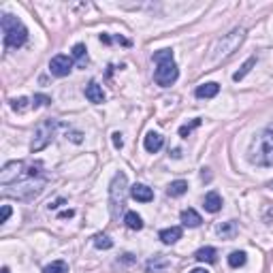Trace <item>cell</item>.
Wrapping results in <instances>:
<instances>
[{"instance_id":"cell-1","label":"cell","mask_w":273,"mask_h":273,"mask_svg":"<svg viewBox=\"0 0 273 273\" xmlns=\"http://www.w3.org/2000/svg\"><path fill=\"white\" fill-rule=\"evenodd\" d=\"M248 160L256 167H273V122L252 139Z\"/></svg>"},{"instance_id":"cell-2","label":"cell","mask_w":273,"mask_h":273,"mask_svg":"<svg viewBox=\"0 0 273 273\" xmlns=\"http://www.w3.org/2000/svg\"><path fill=\"white\" fill-rule=\"evenodd\" d=\"M154 62H156V73H154V81L160 88H169L177 81L179 77V69L173 62V51L171 49H160L154 51Z\"/></svg>"},{"instance_id":"cell-3","label":"cell","mask_w":273,"mask_h":273,"mask_svg":"<svg viewBox=\"0 0 273 273\" xmlns=\"http://www.w3.org/2000/svg\"><path fill=\"white\" fill-rule=\"evenodd\" d=\"M0 26H3L5 47L7 49H19L28 41V30L15 15L3 13V17H0Z\"/></svg>"},{"instance_id":"cell-4","label":"cell","mask_w":273,"mask_h":273,"mask_svg":"<svg viewBox=\"0 0 273 273\" xmlns=\"http://www.w3.org/2000/svg\"><path fill=\"white\" fill-rule=\"evenodd\" d=\"M246 41V30L244 28H233L228 35H224L222 39H218L214 43V47H211V60L214 62H220L224 58H228L231 53H235L239 47H241V43Z\"/></svg>"},{"instance_id":"cell-5","label":"cell","mask_w":273,"mask_h":273,"mask_svg":"<svg viewBox=\"0 0 273 273\" xmlns=\"http://www.w3.org/2000/svg\"><path fill=\"white\" fill-rule=\"evenodd\" d=\"M126 196H128V179L126 173H115L111 184H109V209H111V218L117 220L122 214L124 205H126Z\"/></svg>"},{"instance_id":"cell-6","label":"cell","mask_w":273,"mask_h":273,"mask_svg":"<svg viewBox=\"0 0 273 273\" xmlns=\"http://www.w3.org/2000/svg\"><path fill=\"white\" fill-rule=\"evenodd\" d=\"M45 184H47L45 175H43V177H28L24 181L15 184L17 190H5L3 194L5 196H15V199H19V201H30V199H35V196H39L43 192Z\"/></svg>"},{"instance_id":"cell-7","label":"cell","mask_w":273,"mask_h":273,"mask_svg":"<svg viewBox=\"0 0 273 273\" xmlns=\"http://www.w3.org/2000/svg\"><path fill=\"white\" fill-rule=\"evenodd\" d=\"M58 126H60L58 119H43V122L35 128V137H32V143H30V151H32V154H37V151L45 149L51 143Z\"/></svg>"},{"instance_id":"cell-8","label":"cell","mask_w":273,"mask_h":273,"mask_svg":"<svg viewBox=\"0 0 273 273\" xmlns=\"http://www.w3.org/2000/svg\"><path fill=\"white\" fill-rule=\"evenodd\" d=\"M71 69H73V60L69 56H64V53L53 56L49 62V71H51V75H56V77H67Z\"/></svg>"},{"instance_id":"cell-9","label":"cell","mask_w":273,"mask_h":273,"mask_svg":"<svg viewBox=\"0 0 273 273\" xmlns=\"http://www.w3.org/2000/svg\"><path fill=\"white\" fill-rule=\"evenodd\" d=\"M130 196L139 203H149V201H154V190L147 188L145 184H135L133 188H130Z\"/></svg>"},{"instance_id":"cell-10","label":"cell","mask_w":273,"mask_h":273,"mask_svg":"<svg viewBox=\"0 0 273 273\" xmlns=\"http://www.w3.org/2000/svg\"><path fill=\"white\" fill-rule=\"evenodd\" d=\"M203 207L209 214H218L222 209V196L218 194L216 190H211V192H207L205 194V199H203Z\"/></svg>"},{"instance_id":"cell-11","label":"cell","mask_w":273,"mask_h":273,"mask_svg":"<svg viewBox=\"0 0 273 273\" xmlns=\"http://www.w3.org/2000/svg\"><path fill=\"white\" fill-rule=\"evenodd\" d=\"M162 145H165V139H162V135H158V133H147L145 135V141H143V147L149 151V154H156V151H160L162 149Z\"/></svg>"},{"instance_id":"cell-12","label":"cell","mask_w":273,"mask_h":273,"mask_svg":"<svg viewBox=\"0 0 273 273\" xmlns=\"http://www.w3.org/2000/svg\"><path fill=\"white\" fill-rule=\"evenodd\" d=\"M85 98H88L90 103H94V105H101V103H105V92L96 81H90L88 88H85Z\"/></svg>"},{"instance_id":"cell-13","label":"cell","mask_w":273,"mask_h":273,"mask_svg":"<svg viewBox=\"0 0 273 273\" xmlns=\"http://www.w3.org/2000/svg\"><path fill=\"white\" fill-rule=\"evenodd\" d=\"M218 92H220V85L216 81H207V83H201L199 88L194 90V96L196 98H214V96H218Z\"/></svg>"},{"instance_id":"cell-14","label":"cell","mask_w":273,"mask_h":273,"mask_svg":"<svg viewBox=\"0 0 273 273\" xmlns=\"http://www.w3.org/2000/svg\"><path fill=\"white\" fill-rule=\"evenodd\" d=\"M181 226H171V228H162L160 231V241L162 244H167V246H171V244H175L177 239H181Z\"/></svg>"},{"instance_id":"cell-15","label":"cell","mask_w":273,"mask_h":273,"mask_svg":"<svg viewBox=\"0 0 273 273\" xmlns=\"http://www.w3.org/2000/svg\"><path fill=\"white\" fill-rule=\"evenodd\" d=\"M237 231H239V226H237L235 220H228V222H222V224L216 226V233L220 235L222 239H233L237 235Z\"/></svg>"},{"instance_id":"cell-16","label":"cell","mask_w":273,"mask_h":273,"mask_svg":"<svg viewBox=\"0 0 273 273\" xmlns=\"http://www.w3.org/2000/svg\"><path fill=\"white\" fill-rule=\"evenodd\" d=\"M167 267H169V258L167 256H154V258H149L145 263V269L149 273H162Z\"/></svg>"},{"instance_id":"cell-17","label":"cell","mask_w":273,"mask_h":273,"mask_svg":"<svg viewBox=\"0 0 273 273\" xmlns=\"http://www.w3.org/2000/svg\"><path fill=\"white\" fill-rule=\"evenodd\" d=\"M194 258L196 260H199V263H216V260H218V252H216V248H209V246H207V248H201V250H196V252H194Z\"/></svg>"},{"instance_id":"cell-18","label":"cell","mask_w":273,"mask_h":273,"mask_svg":"<svg viewBox=\"0 0 273 273\" xmlns=\"http://www.w3.org/2000/svg\"><path fill=\"white\" fill-rule=\"evenodd\" d=\"M181 222H184V226H190V228H196V226H201V216L199 214H196L194 209H190V207H188V209H184L181 211Z\"/></svg>"},{"instance_id":"cell-19","label":"cell","mask_w":273,"mask_h":273,"mask_svg":"<svg viewBox=\"0 0 273 273\" xmlns=\"http://www.w3.org/2000/svg\"><path fill=\"white\" fill-rule=\"evenodd\" d=\"M124 222L130 231H141V228H143V220H141V216L137 211H126Z\"/></svg>"},{"instance_id":"cell-20","label":"cell","mask_w":273,"mask_h":273,"mask_svg":"<svg viewBox=\"0 0 273 273\" xmlns=\"http://www.w3.org/2000/svg\"><path fill=\"white\" fill-rule=\"evenodd\" d=\"M256 67V56H252V58H248L244 64H241V69H239L235 75H233V81H241L244 77H246V75L250 73V71H252Z\"/></svg>"},{"instance_id":"cell-21","label":"cell","mask_w":273,"mask_h":273,"mask_svg":"<svg viewBox=\"0 0 273 273\" xmlns=\"http://www.w3.org/2000/svg\"><path fill=\"white\" fill-rule=\"evenodd\" d=\"M188 192V181H184V179H177V181H171L169 184V188H167V194L169 196H181Z\"/></svg>"},{"instance_id":"cell-22","label":"cell","mask_w":273,"mask_h":273,"mask_svg":"<svg viewBox=\"0 0 273 273\" xmlns=\"http://www.w3.org/2000/svg\"><path fill=\"white\" fill-rule=\"evenodd\" d=\"M85 51H88V49H85L83 43H77V45L73 47V58L77 60V64H79L81 69L85 67V64H88V53H85Z\"/></svg>"},{"instance_id":"cell-23","label":"cell","mask_w":273,"mask_h":273,"mask_svg":"<svg viewBox=\"0 0 273 273\" xmlns=\"http://www.w3.org/2000/svg\"><path fill=\"white\" fill-rule=\"evenodd\" d=\"M92 244H94V248H98V250H111V248H113V241H111V239H109V235H105V233L94 235V237H92Z\"/></svg>"},{"instance_id":"cell-24","label":"cell","mask_w":273,"mask_h":273,"mask_svg":"<svg viewBox=\"0 0 273 273\" xmlns=\"http://www.w3.org/2000/svg\"><path fill=\"white\" fill-rule=\"evenodd\" d=\"M246 263H248V256H246V252H241V250H237V252H231V256H228V265H231L233 269L244 267Z\"/></svg>"},{"instance_id":"cell-25","label":"cell","mask_w":273,"mask_h":273,"mask_svg":"<svg viewBox=\"0 0 273 273\" xmlns=\"http://www.w3.org/2000/svg\"><path fill=\"white\" fill-rule=\"evenodd\" d=\"M43 273H69V265L64 260H53L51 265L43 269Z\"/></svg>"},{"instance_id":"cell-26","label":"cell","mask_w":273,"mask_h":273,"mask_svg":"<svg viewBox=\"0 0 273 273\" xmlns=\"http://www.w3.org/2000/svg\"><path fill=\"white\" fill-rule=\"evenodd\" d=\"M196 126H201V117H194L190 124H184L181 128H179V137H184V139H188V135L192 133V130L196 128Z\"/></svg>"},{"instance_id":"cell-27","label":"cell","mask_w":273,"mask_h":273,"mask_svg":"<svg viewBox=\"0 0 273 273\" xmlns=\"http://www.w3.org/2000/svg\"><path fill=\"white\" fill-rule=\"evenodd\" d=\"M49 103H51V98L45 96V94H35V96H32V107H35V109H39V107H47Z\"/></svg>"},{"instance_id":"cell-28","label":"cell","mask_w":273,"mask_h":273,"mask_svg":"<svg viewBox=\"0 0 273 273\" xmlns=\"http://www.w3.org/2000/svg\"><path fill=\"white\" fill-rule=\"evenodd\" d=\"M11 107H13V111H26V107H28V98H13L11 101Z\"/></svg>"},{"instance_id":"cell-29","label":"cell","mask_w":273,"mask_h":273,"mask_svg":"<svg viewBox=\"0 0 273 273\" xmlns=\"http://www.w3.org/2000/svg\"><path fill=\"white\" fill-rule=\"evenodd\" d=\"M113 145H115V149L124 147V139H122V135H119V133H113Z\"/></svg>"},{"instance_id":"cell-30","label":"cell","mask_w":273,"mask_h":273,"mask_svg":"<svg viewBox=\"0 0 273 273\" xmlns=\"http://www.w3.org/2000/svg\"><path fill=\"white\" fill-rule=\"evenodd\" d=\"M9 216H11V207H9V205H3V220H0V222L5 224V222L9 220Z\"/></svg>"},{"instance_id":"cell-31","label":"cell","mask_w":273,"mask_h":273,"mask_svg":"<svg viewBox=\"0 0 273 273\" xmlns=\"http://www.w3.org/2000/svg\"><path fill=\"white\" fill-rule=\"evenodd\" d=\"M64 203H67V201H64V199H58V201H53V203H49L47 207H49V209H58V207H60V205H64Z\"/></svg>"},{"instance_id":"cell-32","label":"cell","mask_w":273,"mask_h":273,"mask_svg":"<svg viewBox=\"0 0 273 273\" xmlns=\"http://www.w3.org/2000/svg\"><path fill=\"white\" fill-rule=\"evenodd\" d=\"M71 141H75V143H81V133H71Z\"/></svg>"},{"instance_id":"cell-33","label":"cell","mask_w":273,"mask_h":273,"mask_svg":"<svg viewBox=\"0 0 273 273\" xmlns=\"http://www.w3.org/2000/svg\"><path fill=\"white\" fill-rule=\"evenodd\" d=\"M73 216H75V211H73V209H69V211H62V214H60V218H73Z\"/></svg>"},{"instance_id":"cell-34","label":"cell","mask_w":273,"mask_h":273,"mask_svg":"<svg viewBox=\"0 0 273 273\" xmlns=\"http://www.w3.org/2000/svg\"><path fill=\"white\" fill-rule=\"evenodd\" d=\"M101 43H105V45H109V43H111V37H107V35H101Z\"/></svg>"},{"instance_id":"cell-35","label":"cell","mask_w":273,"mask_h":273,"mask_svg":"<svg viewBox=\"0 0 273 273\" xmlns=\"http://www.w3.org/2000/svg\"><path fill=\"white\" fill-rule=\"evenodd\" d=\"M122 260H124V263H133L135 258H133V254H124V258H122Z\"/></svg>"},{"instance_id":"cell-36","label":"cell","mask_w":273,"mask_h":273,"mask_svg":"<svg viewBox=\"0 0 273 273\" xmlns=\"http://www.w3.org/2000/svg\"><path fill=\"white\" fill-rule=\"evenodd\" d=\"M190 273H209V271H207V269H192Z\"/></svg>"},{"instance_id":"cell-37","label":"cell","mask_w":273,"mask_h":273,"mask_svg":"<svg viewBox=\"0 0 273 273\" xmlns=\"http://www.w3.org/2000/svg\"><path fill=\"white\" fill-rule=\"evenodd\" d=\"M3 273H9V267H3Z\"/></svg>"},{"instance_id":"cell-38","label":"cell","mask_w":273,"mask_h":273,"mask_svg":"<svg viewBox=\"0 0 273 273\" xmlns=\"http://www.w3.org/2000/svg\"><path fill=\"white\" fill-rule=\"evenodd\" d=\"M269 188H271V190H273V181H269Z\"/></svg>"}]
</instances>
